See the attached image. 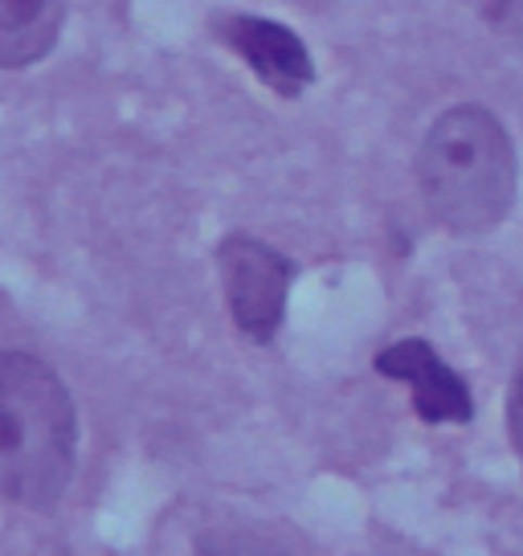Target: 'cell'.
<instances>
[{"label":"cell","instance_id":"3957f363","mask_svg":"<svg viewBox=\"0 0 523 556\" xmlns=\"http://www.w3.org/2000/svg\"><path fill=\"white\" fill-rule=\"evenodd\" d=\"M217 266H221L226 303L238 331L250 336L254 344L275 340L286 315V291L295 278L291 258H282L275 245L258 242L250 233H229L217 245Z\"/></svg>","mask_w":523,"mask_h":556},{"label":"cell","instance_id":"6da1fadb","mask_svg":"<svg viewBox=\"0 0 523 556\" xmlns=\"http://www.w3.org/2000/svg\"><path fill=\"white\" fill-rule=\"evenodd\" d=\"M78 417L74 397L41 356L0 352V495L46 511L74 479Z\"/></svg>","mask_w":523,"mask_h":556},{"label":"cell","instance_id":"5b68a950","mask_svg":"<svg viewBox=\"0 0 523 556\" xmlns=\"http://www.w3.org/2000/svg\"><path fill=\"white\" fill-rule=\"evenodd\" d=\"M377 372L409 384L413 409H418L421 421H430V426H442V421L462 426V421H471V389L425 340H397L384 352H377Z\"/></svg>","mask_w":523,"mask_h":556},{"label":"cell","instance_id":"52a82bcc","mask_svg":"<svg viewBox=\"0 0 523 556\" xmlns=\"http://www.w3.org/2000/svg\"><path fill=\"white\" fill-rule=\"evenodd\" d=\"M196 556H295L245 528H209L196 536Z\"/></svg>","mask_w":523,"mask_h":556},{"label":"cell","instance_id":"277c9868","mask_svg":"<svg viewBox=\"0 0 523 556\" xmlns=\"http://www.w3.org/2000/svg\"><path fill=\"white\" fill-rule=\"evenodd\" d=\"M213 34L221 46L242 53L245 66L258 74V83H266L282 99H295L303 87H311L315 62L295 29H286L270 17L221 13V17H213Z\"/></svg>","mask_w":523,"mask_h":556},{"label":"cell","instance_id":"9c48e42d","mask_svg":"<svg viewBox=\"0 0 523 556\" xmlns=\"http://www.w3.org/2000/svg\"><path fill=\"white\" fill-rule=\"evenodd\" d=\"M507 430H511V442H515L520 463H523V356H520V368H515L511 397H507Z\"/></svg>","mask_w":523,"mask_h":556},{"label":"cell","instance_id":"ba28073f","mask_svg":"<svg viewBox=\"0 0 523 556\" xmlns=\"http://www.w3.org/2000/svg\"><path fill=\"white\" fill-rule=\"evenodd\" d=\"M479 17L507 41H523V0H467Z\"/></svg>","mask_w":523,"mask_h":556},{"label":"cell","instance_id":"8992f818","mask_svg":"<svg viewBox=\"0 0 523 556\" xmlns=\"http://www.w3.org/2000/svg\"><path fill=\"white\" fill-rule=\"evenodd\" d=\"M66 0H0V70H25L58 46Z\"/></svg>","mask_w":523,"mask_h":556},{"label":"cell","instance_id":"7a4b0ae2","mask_svg":"<svg viewBox=\"0 0 523 556\" xmlns=\"http://www.w3.org/2000/svg\"><path fill=\"white\" fill-rule=\"evenodd\" d=\"M418 185L437 222L454 233H487L515 201V148L487 106H454L418 148Z\"/></svg>","mask_w":523,"mask_h":556}]
</instances>
